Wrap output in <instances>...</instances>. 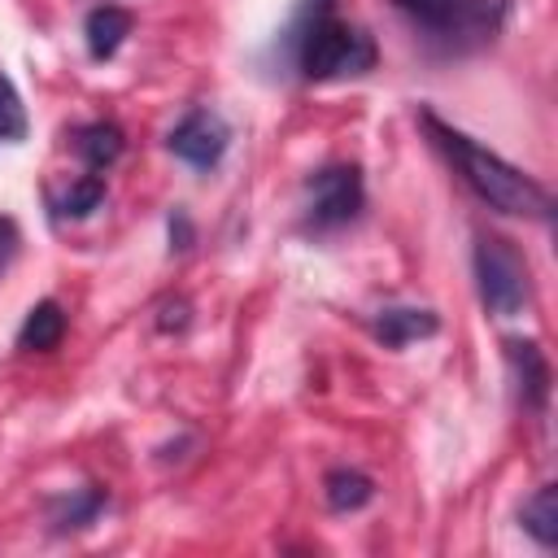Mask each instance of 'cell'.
<instances>
[{"label": "cell", "mask_w": 558, "mask_h": 558, "mask_svg": "<svg viewBox=\"0 0 558 558\" xmlns=\"http://www.w3.org/2000/svg\"><path fill=\"white\" fill-rule=\"evenodd\" d=\"M292 44H296V65L310 83L353 78L375 65V39L362 26H349L331 13L310 22L301 35H292Z\"/></svg>", "instance_id": "cell-3"}, {"label": "cell", "mask_w": 558, "mask_h": 558, "mask_svg": "<svg viewBox=\"0 0 558 558\" xmlns=\"http://www.w3.org/2000/svg\"><path fill=\"white\" fill-rule=\"evenodd\" d=\"M305 192H310V227H318V231L344 227L362 209V174H357V166H327L305 183Z\"/></svg>", "instance_id": "cell-5"}, {"label": "cell", "mask_w": 558, "mask_h": 558, "mask_svg": "<svg viewBox=\"0 0 558 558\" xmlns=\"http://www.w3.org/2000/svg\"><path fill=\"white\" fill-rule=\"evenodd\" d=\"M436 331H440V318L432 310H418V305H388V310L375 314V336L388 349H401V344L436 336Z\"/></svg>", "instance_id": "cell-7"}, {"label": "cell", "mask_w": 558, "mask_h": 558, "mask_svg": "<svg viewBox=\"0 0 558 558\" xmlns=\"http://www.w3.org/2000/svg\"><path fill=\"white\" fill-rule=\"evenodd\" d=\"M323 497H327V506H331L336 514H344V510H362V506L375 497V484H371V475L340 466V471H331V475L323 480Z\"/></svg>", "instance_id": "cell-12"}, {"label": "cell", "mask_w": 558, "mask_h": 558, "mask_svg": "<svg viewBox=\"0 0 558 558\" xmlns=\"http://www.w3.org/2000/svg\"><path fill=\"white\" fill-rule=\"evenodd\" d=\"M74 148L78 157L92 166V170H105L122 157V131L113 122H87L78 135H74Z\"/></svg>", "instance_id": "cell-11"}, {"label": "cell", "mask_w": 558, "mask_h": 558, "mask_svg": "<svg viewBox=\"0 0 558 558\" xmlns=\"http://www.w3.org/2000/svg\"><path fill=\"white\" fill-rule=\"evenodd\" d=\"M83 35H87L92 61H109L122 48V39L131 35V13L118 9V4H96L87 13V22H83Z\"/></svg>", "instance_id": "cell-8"}, {"label": "cell", "mask_w": 558, "mask_h": 558, "mask_svg": "<svg viewBox=\"0 0 558 558\" xmlns=\"http://www.w3.org/2000/svg\"><path fill=\"white\" fill-rule=\"evenodd\" d=\"M100 506H105V493H100V488H83V493H70L65 501H57V514H52V523H57V527H83V523H92V519L100 514Z\"/></svg>", "instance_id": "cell-15"}, {"label": "cell", "mask_w": 558, "mask_h": 558, "mask_svg": "<svg viewBox=\"0 0 558 558\" xmlns=\"http://www.w3.org/2000/svg\"><path fill=\"white\" fill-rule=\"evenodd\" d=\"M170 240H179L174 248H187V240H192V227H187V214H174V218H170Z\"/></svg>", "instance_id": "cell-18"}, {"label": "cell", "mask_w": 558, "mask_h": 558, "mask_svg": "<svg viewBox=\"0 0 558 558\" xmlns=\"http://www.w3.org/2000/svg\"><path fill=\"white\" fill-rule=\"evenodd\" d=\"M392 9L440 52H471L501 31L510 0H392Z\"/></svg>", "instance_id": "cell-2"}, {"label": "cell", "mask_w": 558, "mask_h": 558, "mask_svg": "<svg viewBox=\"0 0 558 558\" xmlns=\"http://www.w3.org/2000/svg\"><path fill=\"white\" fill-rule=\"evenodd\" d=\"M506 353L519 371V392H523V405L532 410H545V397H549V366L541 357V349L532 340H506Z\"/></svg>", "instance_id": "cell-9"}, {"label": "cell", "mask_w": 558, "mask_h": 558, "mask_svg": "<svg viewBox=\"0 0 558 558\" xmlns=\"http://www.w3.org/2000/svg\"><path fill=\"white\" fill-rule=\"evenodd\" d=\"M17 244H22V235H17V222L0 214V275H4V270H9V262L17 257Z\"/></svg>", "instance_id": "cell-17"}, {"label": "cell", "mask_w": 558, "mask_h": 558, "mask_svg": "<svg viewBox=\"0 0 558 558\" xmlns=\"http://www.w3.org/2000/svg\"><path fill=\"white\" fill-rule=\"evenodd\" d=\"M519 523H523V532H532V536H536V545H545V549H549V545L558 541V488H554V484L536 488V497H527V501H523Z\"/></svg>", "instance_id": "cell-13"}, {"label": "cell", "mask_w": 558, "mask_h": 558, "mask_svg": "<svg viewBox=\"0 0 558 558\" xmlns=\"http://www.w3.org/2000/svg\"><path fill=\"white\" fill-rule=\"evenodd\" d=\"M26 135V109L22 96L13 92V83L0 74V144H17Z\"/></svg>", "instance_id": "cell-16"}, {"label": "cell", "mask_w": 558, "mask_h": 558, "mask_svg": "<svg viewBox=\"0 0 558 558\" xmlns=\"http://www.w3.org/2000/svg\"><path fill=\"white\" fill-rule=\"evenodd\" d=\"M227 140H231V131H227V122H222L214 109H192V113L179 118V126L170 131L166 144H170V153H174L179 161H187V166H196V170H209V166L222 161Z\"/></svg>", "instance_id": "cell-6"}, {"label": "cell", "mask_w": 558, "mask_h": 558, "mask_svg": "<svg viewBox=\"0 0 558 558\" xmlns=\"http://www.w3.org/2000/svg\"><path fill=\"white\" fill-rule=\"evenodd\" d=\"M475 283L488 314H519L532 296L527 262L506 235H480L475 240Z\"/></svg>", "instance_id": "cell-4"}, {"label": "cell", "mask_w": 558, "mask_h": 558, "mask_svg": "<svg viewBox=\"0 0 558 558\" xmlns=\"http://www.w3.org/2000/svg\"><path fill=\"white\" fill-rule=\"evenodd\" d=\"M100 201H105V179H100V174H83V179H74V183L65 187V196L57 201V209H61L65 218H87Z\"/></svg>", "instance_id": "cell-14"}, {"label": "cell", "mask_w": 558, "mask_h": 558, "mask_svg": "<svg viewBox=\"0 0 558 558\" xmlns=\"http://www.w3.org/2000/svg\"><path fill=\"white\" fill-rule=\"evenodd\" d=\"M61 336H65V314H61V305H57V301H39V305L26 314V323L17 327V349H26V353H48V349L61 344Z\"/></svg>", "instance_id": "cell-10"}, {"label": "cell", "mask_w": 558, "mask_h": 558, "mask_svg": "<svg viewBox=\"0 0 558 558\" xmlns=\"http://www.w3.org/2000/svg\"><path fill=\"white\" fill-rule=\"evenodd\" d=\"M423 126H427V135L436 140V148L449 157V166L458 170V179H462L484 205H493V209H501V214H519V218H549L554 201H549V192H545L532 174L514 170L510 161H501L497 153H488L484 144H475L471 135L445 126L436 113H423Z\"/></svg>", "instance_id": "cell-1"}]
</instances>
